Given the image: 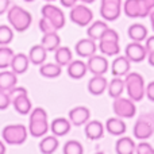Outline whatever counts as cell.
<instances>
[{"label": "cell", "mask_w": 154, "mask_h": 154, "mask_svg": "<svg viewBox=\"0 0 154 154\" xmlns=\"http://www.w3.org/2000/svg\"><path fill=\"white\" fill-rule=\"evenodd\" d=\"M68 116H69L70 123H72L73 126L79 127V126H84L85 123L89 120L91 111H89V108H87V107H84V106H77L75 108L70 109Z\"/></svg>", "instance_id": "cell-16"}, {"label": "cell", "mask_w": 154, "mask_h": 154, "mask_svg": "<svg viewBox=\"0 0 154 154\" xmlns=\"http://www.w3.org/2000/svg\"><path fill=\"white\" fill-rule=\"evenodd\" d=\"M61 68L62 66H60L57 62H46V64L43 62L39 68V73L46 79H56L61 75Z\"/></svg>", "instance_id": "cell-33"}, {"label": "cell", "mask_w": 154, "mask_h": 154, "mask_svg": "<svg viewBox=\"0 0 154 154\" xmlns=\"http://www.w3.org/2000/svg\"><path fill=\"white\" fill-rule=\"evenodd\" d=\"M11 97V104L14 106L15 111L20 115H29L32 109L31 100L29 97L27 89L23 87H14L8 91Z\"/></svg>", "instance_id": "cell-5"}, {"label": "cell", "mask_w": 154, "mask_h": 154, "mask_svg": "<svg viewBox=\"0 0 154 154\" xmlns=\"http://www.w3.org/2000/svg\"><path fill=\"white\" fill-rule=\"evenodd\" d=\"M70 128H72V123H70V120L66 119V118H56L50 125L51 133H53L56 137L66 135V134L70 131Z\"/></svg>", "instance_id": "cell-23"}, {"label": "cell", "mask_w": 154, "mask_h": 154, "mask_svg": "<svg viewBox=\"0 0 154 154\" xmlns=\"http://www.w3.org/2000/svg\"><path fill=\"white\" fill-rule=\"evenodd\" d=\"M125 53V56L131 62H142L147 57V50L145 45H142V42H135V41H133L126 46Z\"/></svg>", "instance_id": "cell-13"}, {"label": "cell", "mask_w": 154, "mask_h": 154, "mask_svg": "<svg viewBox=\"0 0 154 154\" xmlns=\"http://www.w3.org/2000/svg\"><path fill=\"white\" fill-rule=\"evenodd\" d=\"M80 2H82L84 4H92V3H95L96 0H80Z\"/></svg>", "instance_id": "cell-47"}, {"label": "cell", "mask_w": 154, "mask_h": 154, "mask_svg": "<svg viewBox=\"0 0 154 154\" xmlns=\"http://www.w3.org/2000/svg\"><path fill=\"white\" fill-rule=\"evenodd\" d=\"M135 153L137 154H154V147L149 143V142L142 141L139 145H137Z\"/></svg>", "instance_id": "cell-37"}, {"label": "cell", "mask_w": 154, "mask_h": 154, "mask_svg": "<svg viewBox=\"0 0 154 154\" xmlns=\"http://www.w3.org/2000/svg\"><path fill=\"white\" fill-rule=\"evenodd\" d=\"M146 42H145V48H146L147 53H150V51H154V35H152V37H147Z\"/></svg>", "instance_id": "cell-40"}, {"label": "cell", "mask_w": 154, "mask_h": 154, "mask_svg": "<svg viewBox=\"0 0 154 154\" xmlns=\"http://www.w3.org/2000/svg\"><path fill=\"white\" fill-rule=\"evenodd\" d=\"M7 19L10 26L18 32L26 31L32 23L31 14L27 10H24L23 7H19V5H12V7L8 8Z\"/></svg>", "instance_id": "cell-2"}, {"label": "cell", "mask_w": 154, "mask_h": 154, "mask_svg": "<svg viewBox=\"0 0 154 154\" xmlns=\"http://www.w3.org/2000/svg\"><path fill=\"white\" fill-rule=\"evenodd\" d=\"M75 50L77 53V56L82 57V58H89L91 56L96 54V50H97V45H96V41L92 39V38H84V39L77 41Z\"/></svg>", "instance_id": "cell-15"}, {"label": "cell", "mask_w": 154, "mask_h": 154, "mask_svg": "<svg viewBox=\"0 0 154 154\" xmlns=\"http://www.w3.org/2000/svg\"><path fill=\"white\" fill-rule=\"evenodd\" d=\"M108 81L104 75H93L92 79L88 81V91L93 96H100L107 91Z\"/></svg>", "instance_id": "cell-18"}, {"label": "cell", "mask_w": 154, "mask_h": 154, "mask_svg": "<svg viewBox=\"0 0 154 154\" xmlns=\"http://www.w3.org/2000/svg\"><path fill=\"white\" fill-rule=\"evenodd\" d=\"M123 10L122 0H101L100 16L106 22H114L120 16Z\"/></svg>", "instance_id": "cell-11"}, {"label": "cell", "mask_w": 154, "mask_h": 154, "mask_svg": "<svg viewBox=\"0 0 154 154\" xmlns=\"http://www.w3.org/2000/svg\"><path fill=\"white\" fill-rule=\"evenodd\" d=\"M14 50L7 46H0V69H7L11 66V61L14 58Z\"/></svg>", "instance_id": "cell-34"}, {"label": "cell", "mask_w": 154, "mask_h": 154, "mask_svg": "<svg viewBox=\"0 0 154 154\" xmlns=\"http://www.w3.org/2000/svg\"><path fill=\"white\" fill-rule=\"evenodd\" d=\"M46 57H48V50L43 48L42 45H34L31 46L29 51V60L31 64L34 65H42L46 61Z\"/></svg>", "instance_id": "cell-26"}, {"label": "cell", "mask_w": 154, "mask_h": 154, "mask_svg": "<svg viewBox=\"0 0 154 154\" xmlns=\"http://www.w3.org/2000/svg\"><path fill=\"white\" fill-rule=\"evenodd\" d=\"M5 150H7V149H5L4 142L0 141V154H4V153H5Z\"/></svg>", "instance_id": "cell-45"}, {"label": "cell", "mask_w": 154, "mask_h": 154, "mask_svg": "<svg viewBox=\"0 0 154 154\" xmlns=\"http://www.w3.org/2000/svg\"><path fill=\"white\" fill-rule=\"evenodd\" d=\"M27 137H29V128L23 125H8L2 131L3 141L12 146L23 145Z\"/></svg>", "instance_id": "cell-6"}, {"label": "cell", "mask_w": 154, "mask_h": 154, "mask_svg": "<svg viewBox=\"0 0 154 154\" xmlns=\"http://www.w3.org/2000/svg\"><path fill=\"white\" fill-rule=\"evenodd\" d=\"M133 134L139 141H146L152 138L154 134V112H146L138 118L134 125Z\"/></svg>", "instance_id": "cell-7"}, {"label": "cell", "mask_w": 154, "mask_h": 154, "mask_svg": "<svg viewBox=\"0 0 154 154\" xmlns=\"http://www.w3.org/2000/svg\"><path fill=\"white\" fill-rule=\"evenodd\" d=\"M64 153L65 154H82L84 153V147L79 141L70 139L64 145Z\"/></svg>", "instance_id": "cell-36"}, {"label": "cell", "mask_w": 154, "mask_h": 154, "mask_svg": "<svg viewBox=\"0 0 154 154\" xmlns=\"http://www.w3.org/2000/svg\"><path fill=\"white\" fill-rule=\"evenodd\" d=\"M147 61H149V64L154 68V51H150V53H147Z\"/></svg>", "instance_id": "cell-44"}, {"label": "cell", "mask_w": 154, "mask_h": 154, "mask_svg": "<svg viewBox=\"0 0 154 154\" xmlns=\"http://www.w3.org/2000/svg\"><path fill=\"white\" fill-rule=\"evenodd\" d=\"M112 109H114V114L119 118H130L135 116L137 114V106L135 101L131 100L130 97H123V96H119V97L114 99V104H112Z\"/></svg>", "instance_id": "cell-9"}, {"label": "cell", "mask_w": 154, "mask_h": 154, "mask_svg": "<svg viewBox=\"0 0 154 154\" xmlns=\"http://www.w3.org/2000/svg\"><path fill=\"white\" fill-rule=\"evenodd\" d=\"M14 39V29L7 24H0V46H7Z\"/></svg>", "instance_id": "cell-35"}, {"label": "cell", "mask_w": 154, "mask_h": 154, "mask_svg": "<svg viewBox=\"0 0 154 154\" xmlns=\"http://www.w3.org/2000/svg\"><path fill=\"white\" fill-rule=\"evenodd\" d=\"M60 2H61V4L66 8H72L73 5L77 4V0H60Z\"/></svg>", "instance_id": "cell-43"}, {"label": "cell", "mask_w": 154, "mask_h": 154, "mask_svg": "<svg viewBox=\"0 0 154 154\" xmlns=\"http://www.w3.org/2000/svg\"><path fill=\"white\" fill-rule=\"evenodd\" d=\"M10 106H11V97H10L8 91L0 89V109L4 111V109H7Z\"/></svg>", "instance_id": "cell-38"}, {"label": "cell", "mask_w": 154, "mask_h": 154, "mask_svg": "<svg viewBox=\"0 0 154 154\" xmlns=\"http://www.w3.org/2000/svg\"><path fill=\"white\" fill-rule=\"evenodd\" d=\"M10 8V0H0V15L5 14Z\"/></svg>", "instance_id": "cell-42"}, {"label": "cell", "mask_w": 154, "mask_h": 154, "mask_svg": "<svg viewBox=\"0 0 154 154\" xmlns=\"http://www.w3.org/2000/svg\"><path fill=\"white\" fill-rule=\"evenodd\" d=\"M54 60L60 66H68L73 60V53L68 46H60L54 50Z\"/></svg>", "instance_id": "cell-27"}, {"label": "cell", "mask_w": 154, "mask_h": 154, "mask_svg": "<svg viewBox=\"0 0 154 154\" xmlns=\"http://www.w3.org/2000/svg\"><path fill=\"white\" fill-rule=\"evenodd\" d=\"M58 145L60 142L54 134L53 135H45L42 137V139L39 142V150L42 154H53L58 149Z\"/></svg>", "instance_id": "cell-28"}, {"label": "cell", "mask_w": 154, "mask_h": 154, "mask_svg": "<svg viewBox=\"0 0 154 154\" xmlns=\"http://www.w3.org/2000/svg\"><path fill=\"white\" fill-rule=\"evenodd\" d=\"M87 68L88 72H91L92 75H106L107 70H108V61L104 56L93 54L88 58Z\"/></svg>", "instance_id": "cell-14"}, {"label": "cell", "mask_w": 154, "mask_h": 154, "mask_svg": "<svg viewBox=\"0 0 154 154\" xmlns=\"http://www.w3.org/2000/svg\"><path fill=\"white\" fill-rule=\"evenodd\" d=\"M16 82H18V77H16L15 72L5 69H3V72H0V89L10 91L14 87H16Z\"/></svg>", "instance_id": "cell-29"}, {"label": "cell", "mask_w": 154, "mask_h": 154, "mask_svg": "<svg viewBox=\"0 0 154 154\" xmlns=\"http://www.w3.org/2000/svg\"><path fill=\"white\" fill-rule=\"evenodd\" d=\"M104 125L99 120H91V122L85 123V135L91 141H97V139L103 138L104 135Z\"/></svg>", "instance_id": "cell-19"}, {"label": "cell", "mask_w": 154, "mask_h": 154, "mask_svg": "<svg viewBox=\"0 0 154 154\" xmlns=\"http://www.w3.org/2000/svg\"><path fill=\"white\" fill-rule=\"evenodd\" d=\"M24 2H27V3H31V2H34V0H24Z\"/></svg>", "instance_id": "cell-49"}, {"label": "cell", "mask_w": 154, "mask_h": 154, "mask_svg": "<svg viewBox=\"0 0 154 154\" xmlns=\"http://www.w3.org/2000/svg\"><path fill=\"white\" fill-rule=\"evenodd\" d=\"M135 147L137 145L131 137H120L115 143V152L118 154H134Z\"/></svg>", "instance_id": "cell-24"}, {"label": "cell", "mask_w": 154, "mask_h": 154, "mask_svg": "<svg viewBox=\"0 0 154 154\" xmlns=\"http://www.w3.org/2000/svg\"><path fill=\"white\" fill-rule=\"evenodd\" d=\"M50 125L48 122V112L42 107L31 109L29 119V133L34 138H42L48 134Z\"/></svg>", "instance_id": "cell-1"}, {"label": "cell", "mask_w": 154, "mask_h": 154, "mask_svg": "<svg viewBox=\"0 0 154 154\" xmlns=\"http://www.w3.org/2000/svg\"><path fill=\"white\" fill-rule=\"evenodd\" d=\"M70 20L75 24L80 27H87L92 23L93 20V12L89 7H87L85 4H76L70 8L69 12Z\"/></svg>", "instance_id": "cell-10"}, {"label": "cell", "mask_w": 154, "mask_h": 154, "mask_svg": "<svg viewBox=\"0 0 154 154\" xmlns=\"http://www.w3.org/2000/svg\"><path fill=\"white\" fill-rule=\"evenodd\" d=\"M66 72L69 77L75 80H80L82 77H85L88 72V68H87V62L81 61V60H76V61H70V64L66 66Z\"/></svg>", "instance_id": "cell-22"}, {"label": "cell", "mask_w": 154, "mask_h": 154, "mask_svg": "<svg viewBox=\"0 0 154 154\" xmlns=\"http://www.w3.org/2000/svg\"><path fill=\"white\" fill-rule=\"evenodd\" d=\"M127 34L131 41L142 42V41H145L147 38V29L141 23H134L128 27Z\"/></svg>", "instance_id": "cell-32"}, {"label": "cell", "mask_w": 154, "mask_h": 154, "mask_svg": "<svg viewBox=\"0 0 154 154\" xmlns=\"http://www.w3.org/2000/svg\"><path fill=\"white\" fill-rule=\"evenodd\" d=\"M125 87L128 97L131 100L141 101L146 95V88H145V80L139 73L137 72H128L125 79Z\"/></svg>", "instance_id": "cell-3"}, {"label": "cell", "mask_w": 154, "mask_h": 154, "mask_svg": "<svg viewBox=\"0 0 154 154\" xmlns=\"http://www.w3.org/2000/svg\"><path fill=\"white\" fill-rule=\"evenodd\" d=\"M131 61L126 56H118L111 64V73L114 77H123L130 72Z\"/></svg>", "instance_id": "cell-17"}, {"label": "cell", "mask_w": 154, "mask_h": 154, "mask_svg": "<svg viewBox=\"0 0 154 154\" xmlns=\"http://www.w3.org/2000/svg\"><path fill=\"white\" fill-rule=\"evenodd\" d=\"M146 96L150 101L154 103V81H152L149 85L146 87Z\"/></svg>", "instance_id": "cell-41"}, {"label": "cell", "mask_w": 154, "mask_h": 154, "mask_svg": "<svg viewBox=\"0 0 154 154\" xmlns=\"http://www.w3.org/2000/svg\"><path fill=\"white\" fill-rule=\"evenodd\" d=\"M39 30L43 34H45V32H51V31H58V30L53 26V23H51L50 20H48L46 18H43V16L39 20Z\"/></svg>", "instance_id": "cell-39"}, {"label": "cell", "mask_w": 154, "mask_h": 154, "mask_svg": "<svg viewBox=\"0 0 154 154\" xmlns=\"http://www.w3.org/2000/svg\"><path fill=\"white\" fill-rule=\"evenodd\" d=\"M45 2H48V3H51V2H56V0H45Z\"/></svg>", "instance_id": "cell-48"}, {"label": "cell", "mask_w": 154, "mask_h": 154, "mask_svg": "<svg viewBox=\"0 0 154 154\" xmlns=\"http://www.w3.org/2000/svg\"><path fill=\"white\" fill-rule=\"evenodd\" d=\"M41 12H42L43 18H46L48 20H50L57 30L62 29V27L65 26V14L60 7H57V5L49 3V4L43 5L42 10H41Z\"/></svg>", "instance_id": "cell-12"}, {"label": "cell", "mask_w": 154, "mask_h": 154, "mask_svg": "<svg viewBox=\"0 0 154 154\" xmlns=\"http://www.w3.org/2000/svg\"><path fill=\"white\" fill-rule=\"evenodd\" d=\"M99 50L104 56H118L120 53V45H119V34L114 29H109L101 35L99 39Z\"/></svg>", "instance_id": "cell-8"}, {"label": "cell", "mask_w": 154, "mask_h": 154, "mask_svg": "<svg viewBox=\"0 0 154 154\" xmlns=\"http://www.w3.org/2000/svg\"><path fill=\"white\" fill-rule=\"evenodd\" d=\"M154 10V0H126L123 11L128 18H146Z\"/></svg>", "instance_id": "cell-4"}, {"label": "cell", "mask_w": 154, "mask_h": 154, "mask_svg": "<svg viewBox=\"0 0 154 154\" xmlns=\"http://www.w3.org/2000/svg\"><path fill=\"white\" fill-rule=\"evenodd\" d=\"M41 45H42L48 51H54L57 48L61 46V37L58 35L57 31L45 32L42 39H41Z\"/></svg>", "instance_id": "cell-25"}, {"label": "cell", "mask_w": 154, "mask_h": 154, "mask_svg": "<svg viewBox=\"0 0 154 154\" xmlns=\"http://www.w3.org/2000/svg\"><path fill=\"white\" fill-rule=\"evenodd\" d=\"M29 65H30L29 56H26V54H23V53H16V54H14V58H12V61H11L10 68L16 75H23V73L27 72Z\"/></svg>", "instance_id": "cell-20"}, {"label": "cell", "mask_w": 154, "mask_h": 154, "mask_svg": "<svg viewBox=\"0 0 154 154\" xmlns=\"http://www.w3.org/2000/svg\"><path fill=\"white\" fill-rule=\"evenodd\" d=\"M108 30V24H107L106 20H97V22H93L91 26H88L87 29V34L89 38L95 41H99L101 38V35Z\"/></svg>", "instance_id": "cell-30"}, {"label": "cell", "mask_w": 154, "mask_h": 154, "mask_svg": "<svg viewBox=\"0 0 154 154\" xmlns=\"http://www.w3.org/2000/svg\"><path fill=\"white\" fill-rule=\"evenodd\" d=\"M125 80H122V77H114L111 81L108 82L107 87V92L112 99H116L119 96H122V93L125 92Z\"/></svg>", "instance_id": "cell-31"}, {"label": "cell", "mask_w": 154, "mask_h": 154, "mask_svg": "<svg viewBox=\"0 0 154 154\" xmlns=\"http://www.w3.org/2000/svg\"><path fill=\"white\" fill-rule=\"evenodd\" d=\"M106 130L108 131L111 135H115V137H120L126 133L127 127H126V123L122 120V118L119 116H115V118H109L107 119L106 122Z\"/></svg>", "instance_id": "cell-21"}, {"label": "cell", "mask_w": 154, "mask_h": 154, "mask_svg": "<svg viewBox=\"0 0 154 154\" xmlns=\"http://www.w3.org/2000/svg\"><path fill=\"white\" fill-rule=\"evenodd\" d=\"M150 23H152V27H153V31H154V10L150 12Z\"/></svg>", "instance_id": "cell-46"}]
</instances>
